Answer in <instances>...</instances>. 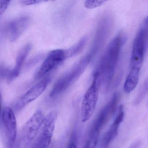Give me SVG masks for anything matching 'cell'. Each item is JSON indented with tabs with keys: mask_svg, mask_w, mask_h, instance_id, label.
<instances>
[{
	"mask_svg": "<svg viewBox=\"0 0 148 148\" xmlns=\"http://www.w3.org/2000/svg\"><path fill=\"white\" fill-rule=\"evenodd\" d=\"M127 40L123 33L116 35L108 45L95 71L99 75L100 84L106 89L111 85L122 49Z\"/></svg>",
	"mask_w": 148,
	"mask_h": 148,
	"instance_id": "1",
	"label": "cell"
},
{
	"mask_svg": "<svg viewBox=\"0 0 148 148\" xmlns=\"http://www.w3.org/2000/svg\"><path fill=\"white\" fill-rule=\"evenodd\" d=\"M94 57L90 53L82 57L73 67L55 83L49 97L56 98L66 91L85 71Z\"/></svg>",
	"mask_w": 148,
	"mask_h": 148,
	"instance_id": "2",
	"label": "cell"
},
{
	"mask_svg": "<svg viewBox=\"0 0 148 148\" xmlns=\"http://www.w3.org/2000/svg\"><path fill=\"white\" fill-rule=\"evenodd\" d=\"M100 86L99 75L95 72L92 83L85 92L82 101L81 110L82 122L88 121L94 114L98 101Z\"/></svg>",
	"mask_w": 148,
	"mask_h": 148,
	"instance_id": "3",
	"label": "cell"
},
{
	"mask_svg": "<svg viewBox=\"0 0 148 148\" xmlns=\"http://www.w3.org/2000/svg\"><path fill=\"white\" fill-rule=\"evenodd\" d=\"M148 47L147 38L143 32L139 29L132 47L130 72L140 74Z\"/></svg>",
	"mask_w": 148,
	"mask_h": 148,
	"instance_id": "4",
	"label": "cell"
},
{
	"mask_svg": "<svg viewBox=\"0 0 148 148\" xmlns=\"http://www.w3.org/2000/svg\"><path fill=\"white\" fill-rule=\"evenodd\" d=\"M57 113L56 111L50 112L45 116L41 127L36 136V140L31 148H48L52 142Z\"/></svg>",
	"mask_w": 148,
	"mask_h": 148,
	"instance_id": "5",
	"label": "cell"
},
{
	"mask_svg": "<svg viewBox=\"0 0 148 148\" xmlns=\"http://www.w3.org/2000/svg\"><path fill=\"white\" fill-rule=\"evenodd\" d=\"M119 95L115 93L109 102L101 109L95 120L89 135L99 136L100 133L116 111Z\"/></svg>",
	"mask_w": 148,
	"mask_h": 148,
	"instance_id": "6",
	"label": "cell"
},
{
	"mask_svg": "<svg viewBox=\"0 0 148 148\" xmlns=\"http://www.w3.org/2000/svg\"><path fill=\"white\" fill-rule=\"evenodd\" d=\"M67 59L65 50L56 49L49 53L35 76L36 80L42 79L60 66Z\"/></svg>",
	"mask_w": 148,
	"mask_h": 148,
	"instance_id": "7",
	"label": "cell"
},
{
	"mask_svg": "<svg viewBox=\"0 0 148 148\" xmlns=\"http://www.w3.org/2000/svg\"><path fill=\"white\" fill-rule=\"evenodd\" d=\"M45 116L41 110H37L27 122L23 129V137L24 142L28 143L34 140L44 120Z\"/></svg>",
	"mask_w": 148,
	"mask_h": 148,
	"instance_id": "8",
	"label": "cell"
},
{
	"mask_svg": "<svg viewBox=\"0 0 148 148\" xmlns=\"http://www.w3.org/2000/svg\"><path fill=\"white\" fill-rule=\"evenodd\" d=\"M2 120L8 139L9 148H13L16 140L17 125L15 116L10 107L4 108L2 114Z\"/></svg>",
	"mask_w": 148,
	"mask_h": 148,
	"instance_id": "9",
	"label": "cell"
},
{
	"mask_svg": "<svg viewBox=\"0 0 148 148\" xmlns=\"http://www.w3.org/2000/svg\"><path fill=\"white\" fill-rule=\"evenodd\" d=\"M50 81V77H46L29 89L18 100L16 105V110L22 109L38 98L44 92Z\"/></svg>",
	"mask_w": 148,
	"mask_h": 148,
	"instance_id": "10",
	"label": "cell"
},
{
	"mask_svg": "<svg viewBox=\"0 0 148 148\" xmlns=\"http://www.w3.org/2000/svg\"><path fill=\"white\" fill-rule=\"evenodd\" d=\"M112 21L111 17L108 15L103 17L100 21L96 33L93 46L90 52L93 56L97 53L108 38L112 24Z\"/></svg>",
	"mask_w": 148,
	"mask_h": 148,
	"instance_id": "11",
	"label": "cell"
},
{
	"mask_svg": "<svg viewBox=\"0 0 148 148\" xmlns=\"http://www.w3.org/2000/svg\"><path fill=\"white\" fill-rule=\"evenodd\" d=\"M30 22V17L27 16H23L10 21L7 26L10 41L14 42L17 40L27 28Z\"/></svg>",
	"mask_w": 148,
	"mask_h": 148,
	"instance_id": "12",
	"label": "cell"
},
{
	"mask_svg": "<svg viewBox=\"0 0 148 148\" xmlns=\"http://www.w3.org/2000/svg\"><path fill=\"white\" fill-rule=\"evenodd\" d=\"M124 117L123 106L119 107L118 114L108 131L103 136L101 144L104 148L108 147L110 143L114 140L118 134V129L121 123L123 121Z\"/></svg>",
	"mask_w": 148,
	"mask_h": 148,
	"instance_id": "13",
	"label": "cell"
},
{
	"mask_svg": "<svg viewBox=\"0 0 148 148\" xmlns=\"http://www.w3.org/2000/svg\"><path fill=\"white\" fill-rule=\"evenodd\" d=\"M31 48V44L28 43L21 49L18 52L16 60L15 65L13 69L11 70L9 77L8 79L9 82H12L20 75L22 67L26 61Z\"/></svg>",
	"mask_w": 148,
	"mask_h": 148,
	"instance_id": "14",
	"label": "cell"
},
{
	"mask_svg": "<svg viewBox=\"0 0 148 148\" xmlns=\"http://www.w3.org/2000/svg\"><path fill=\"white\" fill-rule=\"evenodd\" d=\"M88 38L87 36L82 37L76 44L67 50H66L67 58L73 57L80 54L85 47L88 41Z\"/></svg>",
	"mask_w": 148,
	"mask_h": 148,
	"instance_id": "15",
	"label": "cell"
},
{
	"mask_svg": "<svg viewBox=\"0 0 148 148\" xmlns=\"http://www.w3.org/2000/svg\"><path fill=\"white\" fill-rule=\"evenodd\" d=\"M148 93V77L147 78L144 83L143 84L141 87L139 93H138L135 101V103L136 105L139 104L141 101L143 100V98L146 96Z\"/></svg>",
	"mask_w": 148,
	"mask_h": 148,
	"instance_id": "16",
	"label": "cell"
},
{
	"mask_svg": "<svg viewBox=\"0 0 148 148\" xmlns=\"http://www.w3.org/2000/svg\"><path fill=\"white\" fill-rule=\"evenodd\" d=\"M99 136L89 135L83 148H96L98 143Z\"/></svg>",
	"mask_w": 148,
	"mask_h": 148,
	"instance_id": "17",
	"label": "cell"
},
{
	"mask_svg": "<svg viewBox=\"0 0 148 148\" xmlns=\"http://www.w3.org/2000/svg\"><path fill=\"white\" fill-rule=\"evenodd\" d=\"M105 2V1H86L84 6L86 8L92 9L102 6Z\"/></svg>",
	"mask_w": 148,
	"mask_h": 148,
	"instance_id": "18",
	"label": "cell"
},
{
	"mask_svg": "<svg viewBox=\"0 0 148 148\" xmlns=\"http://www.w3.org/2000/svg\"><path fill=\"white\" fill-rule=\"evenodd\" d=\"M11 70L4 66H0V78L8 79Z\"/></svg>",
	"mask_w": 148,
	"mask_h": 148,
	"instance_id": "19",
	"label": "cell"
},
{
	"mask_svg": "<svg viewBox=\"0 0 148 148\" xmlns=\"http://www.w3.org/2000/svg\"><path fill=\"white\" fill-rule=\"evenodd\" d=\"M140 29L143 31L148 41V16L143 21Z\"/></svg>",
	"mask_w": 148,
	"mask_h": 148,
	"instance_id": "20",
	"label": "cell"
},
{
	"mask_svg": "<svg viewBox=\"0 0 148 148\" xmlns=\"http://www.w3.org/2000/svg\"><path fill=\"white\" fill-rule=\"evenodd\" d=\"M10 1L0 0V16L3 14L8 8Z\"/></svg>",
	"mask_w": 148,
	"mask_h": 148,
	"instance_id": "21",
	"label": "cell"
},
{
	"mask_svg": "<svg viewBox=\"0 0 148 148\" xmlns=\"http://www.w3.org/2000/svg\"><path fill=\"white\" fill-rule=\"evenodd\" d=\"M77 136L75 134H73L71 139L69 142L67 148H77Z\"/></svg>",
	"mask_w": 148,
	"mask_h": 148,
	"instance_id": "22",
	"label": "cell"
},
{
	"mask_svg": "<svg viewBox=\"0 0 148 148\" xmlns=\"http://www.w3.org/2000/svg\"><path fill=\"white\" fill-rule=\"evenodd\" d=\"M43 2L42 1H39V0H24V1H21L22 4L25 6H29V5H35L38 4L40 3Z\"/></svg>",
	"mask_w": 148,
	"mask_h": 148,
	"instance_id": "23",
	"label": "cell"
},
{
	"mask_svg": "<svg viewBox=\"0 0 148 148\" xmlns=\"http://www.w3.org/2000/svg\"><path fill=\"white\" fill-rule=\"evenodd\" d=\"M1 108H2V96L0 91V121H1Z\"/></svg>",
	"mask_w": 148,
	"mask_h": 148,
	"instance_id": "24",
	"label": "cell"
}]
</instances>
